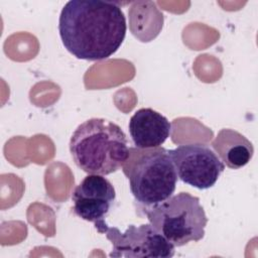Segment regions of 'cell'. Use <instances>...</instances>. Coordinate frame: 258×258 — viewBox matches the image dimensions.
Here are the masks:
<instances>
[{
  "mask_svg": "<svg viewBox=\"0 0 258 258\" xmlns=\"http://www.w3.org/2000/svg\"><path fill=\"white\" fill-rule=\"evenodd\" d=\"M134 146L139 149L160 147L171 134V123L151 108H141L131 116L128 124Z\"/></svg>",
  "mask_w": 258,
  "mask_h": 258,
  "instance_id": "ba28073f",
  "label": "cell"
},
{
  "mask_svg": "<svg viewBox=\"0 0 258 258\" xmlns=\"http://www.w3.org/2000/svg\"><path fill=\"white\" fill-rule=\"evenodd\" d=\"M127 30L121 7L112 1L71 0L59 14L63 46L79 59L102 60L122 45Z\"/></svg>",
  "mask_w": 258,
  "mask_h": 258,
  "instance_id": "6da1fadb",
  "label": "cell"
},
{
  "mask_svg": "<svg viewBox=\"0 0 258 258\" xmlns=\"http://www.w3.org/2000/svg\"><path fill=\"white\" fill-rule=\"evenodd\" d=\"M122 170L129 180L132 196L141 207L156 206L175 190L178 177L167 149L161 146L149 149L130 147Z\"/></svg>",
  "mask_w": 258,
  "mask_h": 258,
  "instance_id": "3957f363",
  "label": "cell"
},
{
  "mask_svg": "<svg viewBox=\"0 0 258 258\" xmlns=\"http://www.w3.org/2000/svg\"><path fill=\"white\" fill-rule=\"evenodd\" d=\"M149 224L174 247L205 237L208 218L198 197L181 191L152 207H140Z\"/></svg>",
  "mask_w": 258,
  "mask_h": 258,
  "instance_id": "277c9868",
  "label": "cell"
},
{
  "mask_svg": "<svg viewBox=\"0 0 258 258\" xmlns=\"http://www.w3.org/2000/svg\"><path fill=\"white\" fill-rule=\"evenodd\" d=\"M72 201L75 215L93 223L100 234H105L109 227L106 218L116 201V191L111 181L104 175L88 174L75 187Z\"/></svg>",
  "mask_w": 258,
  "mask_h": 258,
  "instance_id": "52a82bcc",
  "label": "cell"
},
{
  "mask_svg": "<svg viewBox=\"0 0 258 258\" xmlns=\"http://www.w3.org/2000/svg\"><path fill=\"white\" fill-rule=\"evenodd\" d=\"M105 235L113 246L110 257L170 258L175 252V247L150 224L129 225L124 232L109 226Z\"/></svg>",
  "mask_w": 258,
  "mask_h": 258,
  "instance_id": "8992f818",
  "label": "cell"
},
{
  "mask_svg": "<svg viewBox=\"0 0 258 258\" xmlns=\"http://www.w3.org/2000/svg\"><path fill=\"white\" fill-rule=\"evenodd\" d=\"M212 146L222 162L231 169L244 167L254 154L253 144L244 135L229 128L219 131Z\"/></svg>",
  "mask_w": 258,
  "mask_h": 258,
  "instance_id": "9c48e42d",
  "label": "cell"
},
{
  "mask_svg": "<svg viewBox=\"0 0 258 258\" xmlns=\"http://www.w3.org/2000/svg\"><path fill=\"white\" fill-rule=\"evenodd\" d=\"M130 147L126 134L116 123L91 118L80 124L70 140L76 165L88 174L108 175L123 167Z\"/></svg>",
  "mask_w": 258,
  "mask_h": 258,
  "instance_id": "7a4b0ae2",
  "label": "cell"
},
{
  "mask_svg": "<svg viewBox=\"0 0 258 258\" xmlns=\"http://www.w3.org/2000/svg\"><path fill=\"white\" fill-rule=\"evenodd\" d=\"M167 152L177 177L199 189L214 186L225 169V164L216 152L204 144H183Z\"/></svg>",
  "mask_w": 258,
  "mask_h": 258,
  "instance_id": "5b68a950",
  "label": "cell"
}]
</instances>
